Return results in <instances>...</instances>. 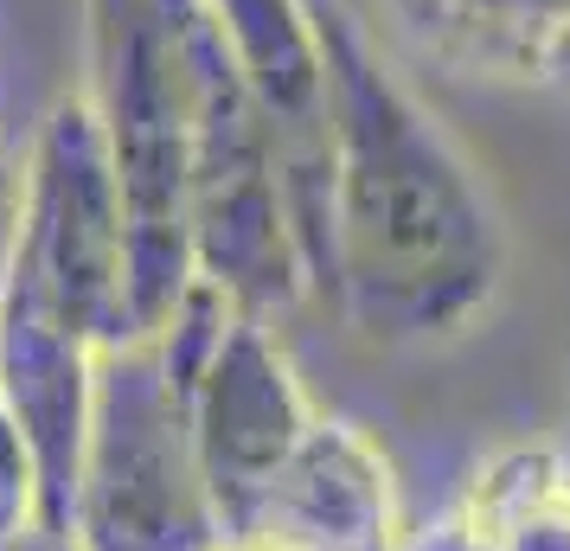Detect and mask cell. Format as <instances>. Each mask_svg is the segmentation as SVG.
Returning a JSON list of instances; mask_svg holds the SVG:
<instances>
[{"mask_svg": "<svg viewBox=\"0 0 570 551\" xmlns=\"http://www.w3.org/2000/svg\"><path fill=\"white\" fill-rule=\"evenodd\" d=\"M212 39L225 46L244 90L263 104V116L288 135L321 141V7L314 0H199Z\"/></svg>", "mask_w": 570, "mask_h": 551, "instance_id": "9c48e42d", "label": "cell"}, {"mask_svg": "<svg viewBox=\"0 0 570 551\" xmlns=\"http://www.w3.org/2000/svg\"><path fill=\"white\" fill-rule=\"evenodd\" d=\"M186 232H193V283L218 289L237 315L276 321L314 283L321 155H288L283 129L244 90L212 27L206 58H199Z\"/></svg>", "mask_w": 570, "mask_h": 551, "instance_id": "3957f363", "label": "cell"}, {"mask_svg": "<svg viewBox=\"0 0 570 551\" xmlns=\"http://www.w3.org/2000/svg\"><path fill=\"white\" fill-rule=\"evenodd\" d=\"M0 302L97 353L129 341V232L83 97L52 104L32 135Z\"/></svg>", "mask_w": 570, "mask_h": 551, "instance_id": "5b68a950", "label": "cell"}, {"mask_svg": "<svg viewBox=\"0 0 570 551\" xmlns=\"http://www.w3.org/2000/svg\"><path fill=\"white\" fill-rule=\"evenodd\" d=\"M404 539L397 474L346 417H314L225 525V551H404Z\"/></svg>", "mask_w": 570, "mask_h": 551, "instance_id": "52a82bcc", "label": "cell"}, {"mask_svg": "<svg viewBox=\"0 0 570 551\" xmlns=\"http://www.w3.org/2000/svg\"><path fill=\"white\" fill-rule=\"evenodd\" d=\"M0 551H78V539L71 532H52V525H27L20 539H7Z\"/></svg>", "mask_w": 570, "mask_h": 551, "instance_id": "4fadbf2b", "label": "cell"}, {"mask_svg": "<svg viewBox=\"0 0 570 551\" xmlns=\"http://www.w3.org/2000/svg\"><path fill=\"white\" fill-rule=\"evenodd\" d=\"M321 237L314 269L379 346H449L507 283V225L474 160L346 7H321Z\"/></svg>", "mask_w": 570, "mask_h": 551, "instance_id": "6da1fadb", "label": "cell"}, {"mask_svg": "<svg viewBox=\"0 0 570 551\" xmlns=\"http://www.w3.org/2000/svg\"><path fill=\"white\" fill-rule=\"evenodd\" d=\"M71 539L78 551H225L193 449L186 372L167 334L97 353Z\"/></svg>", "mask_w": 570, "mask_h": 551, "instance_id": "277c9868", "label": "cell"}, {"mask_svg": "<svg viewBox=\"0 0 570 551\" xmlns=\"http://www.w3.org/2000/svg\"><path fill=\"white\" fill-rule=\"evenodd\" d=\"M174 360L186 372V417H193V449L206 474L218 539L244 500L263 488V474L302 443L321 411L308 404L302 378L276 346L269 321L237 315L232 302L206 283H193L174 321L160 327Z\"/></svg>", "mask_w": 570, "mask_h": 551, "instance_id": "8992f818", "label": "cell"}, {"mask_svg": "<svg viewBox=\"0 0 570 551\" xmlns=\"http://www.w3.org/2000/svg\"><path fill=\"white\" fill-rule=\"evenodd\" d=\"M532 83H544V90H558V97L570 104V27L558 32V39H551L544 52H539V65H532Z\"/></svg>", "mask_w": 570, "mask_h": 551, "instance_id": "7c38bea8", "label": "cell"}, {"mask_svg": "<svg viewBox=\"0 0 570 551\" xmlns=\"http://www.w3.org/2000/svg\"><path fill=\"white\" fill-rule=\"evenodd\" d=\"M391 20L455 71L532 78L539 52L570 27V0H385Z\"/></svg>", "mask_w": 570, "mask_h": 551, "instance_id": "30bf717a", "label": "cell"}, {"mask_svg": "<svg viewBox=\"0 0 570 551\" xmlns=\"http://www.w3.org/2000/svg\"><path fill=\"white\" fill-rule=\"evenodd\" d=\"M404 551H570V469L551 449H500Z\"/></svg>", "mask_w": 570, "mask_h": 551, "instance_id": "ba28073f", "label": "cell"}, {"mask_svg": "<svg viewBox=\"0 0 570 551\" xmlns=\"http://www.w3.org/2000/svg\"><path fill=\"white\" fill-rule=\"evenodd\" d=\"M27 525H46V488H39V455H32L20 417L0 397V545L20 539Z\"/></svg>", "mask_w": 570, "mask_h": 551, "instance_id": "8fae6325", "label": "cell"}, {"mask_svg": "<svg viewBox=\"0 0 570 551\" xmlns=\"http://www.w3.org/2000/svg\"><path fill=\"white\" fill-rule=\"evenodd\" d=\"M83 109L97 122L129 232V341L160 334L193 289V122H199V0H83Z\"/></svg>", "mask_w": 570, "mask_h": 551, "instance_id": "7a4b0ae2", "label": "cell"}]
</instances>
